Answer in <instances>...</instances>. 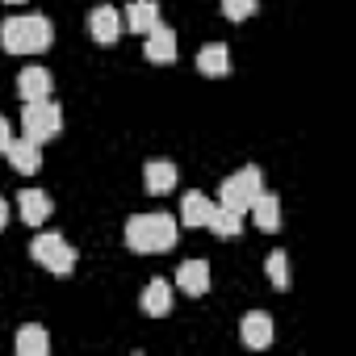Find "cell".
<instances>
[{"label": "cell", "mask_w": 356, "mask_h": 356, "mask_svg": "<svg viewBox=\"0 0 356 356\" xmlns=\"http://www.w3.org/2000/svg\"><path fill=\"white\" fill-rule=\"evenodd\" d=\"M218 239H235L239 231H243V214H235V210H227V206H214V214H210V222H206Z\"/></svg>", "instance_id": "20"}, {"label": "cell", "mask_w": 356, "mask_h": 356, "mask_svg": "<svg viewBox=\"0 0 356 356\" xmlns=\"http://www.w3.org/2000/svg\"><path fill=\"white\" fill-rule=\"evenodd\" d=\"M17 210H22V222H26V227H38V222H47V214H51V197H47L42 189H22Z\"/></svg>", "instance_id": "14"}, {"label": "cell", "mask_w": 356, "mask_h": 356, "mask_svg": "<svg viewBox=\"0 0 356 356\" xmlns=\"http://www.w3.org/2000/svg\"><path fill=\"white\" fill-rule=\"evenodd\" d=\"M239 339H243L248 348H268V343H273V318H268L264 310L243 314V323H239Z\"/></svg>", "instance_id": "8"}, {"label": "cell", "mask_w": 356, "mask_h": 356, "mask_svg": "<svg viewBox=\"0 0 356 356\" xmlns=\"http://www.w3.org/2000/svg\"><path fill=\"white\" fill-rule=\"evenodd\" d=\"M5 155H9V163H13L22 176H34V172L42 168V151H38V143H34V138H26V134H22V138H13V143L5 147Z\"/></svg>", "instance_id": "7"}, {"label": "cell", "mask_w": 356, "mask_h": 356, "mask_svg": "<svg viewBox=\"0 0 356 356\" xmlns=\"http://www.w3.org/2000/svg\"><path fill=\"white\" fill-rule=\"evenodd\" d=\"M9 227V206H5V197H0V231Z\"/></svg>", "instance_id": "24"}, {"label": "cell", "mask_w": 356, "mask_h": 356, "mask_svg": "<svg viewBox=\"0 0 356 356\" xmlns=\"http://www.w3.org/2000/svg\"><path fill=\"white\" fill-rule=\"evenodd\" d=\"M126 243L134 252H168L176 243V218L172 214H134L126 222Z\"/></svg>", "instance_id": "2"}, {"label": "cell", "mask_w": 356, "mask_h": 356, "mask_svg": "<svg viewBox=\"0 0 356 356\" xmlns=\"http://www.w3.org/2000/svg\"><path fill=\"white\" fill-rule=\"evenodd\" d=\"M197 72H202V76H214V80L227 76V72H231V51H227L222 42H206V47L197 51Z\"/></svg>", "instance_id": "13"}, {"label": "cell", "mask_w": 356, "mask_h": 356, "mask_svg": "<svg viewBox=\"0 0 356 356\" xmlns=\"http://www.w3.org/2000/svg\"><path fill=\"white\" fill-rule=\"evenodd\" d=\"M13 348H17V356H47L51 335H47V327H22L17 339H13Z\"/></svg>", "instance_id": "18"}, {"label": "cell", "mask_w": 356, "mask_h": 356, "mask_svg": "<svg viewBox=\"0 0 356 356\" xmlns=\"http://www.w3.org/2000/svg\"><path fill=\"white\" fill-rule=\"evenodd\" d=\"M143 185H147V193H151V197L172 193V189H176V168H172V163H163V159H151V163L143 168Z\"/></svg>", "instance_id": "11"}, {"label": "cell", "mask_w": 356, "mask_h": 356, "mask_svg": "<svg viewBox=\"0 0 356 356\" xmlns=\"http://www.w3.org/2000/svg\"><path fill=\"white\" fill-rule=\"evenodd\" d=\"M256 5H260V0H222V13H227L231 22H248V17L256 13Z\"/></svg>", "instance_id": "22"}, {"label": "cell", "mask_w": 356, "mask_h": 356, "mask_svg": "<svg viewBox=\"0 0 356 356\" xmlns=\"http://www.w3.org/2000/svg\"><path fill=\"white\" fill-rule=\"evenodd\" d=\"M59 130H63V109H59L51 97L26 101V109H22V134H26V138L47 143V138H55Z\"/></svg>", "instance_id": "4"}, {"label": "cell", "mask_w": 356, "mask_h": 356, "mask_svg": "<svg viewBox=\"0 0 356 356\" xmlns=\"http://www.w3.org/2000/svg\"><path fill=\"white\" fill-rule=\"evenodd\" d=\"M9 5H26V0H9Z\"/></svg>", "instance_id": "25"}, {"label": "cell", "mask_w": 356, "mask_h": 356, "mask_svg": "<svg viewBox=\"0 0 356 356\" xmlns=\"http://www.w3.org/2000/svg\"><path fill=\"white\" fill-rule=\"evenodd\" d=\"M176 285H181L189 298H202L210 289V264L206 260H185L181 268H176Z\"/></svg>", "instance_id": "9"}, {"label": "cell", "mask_w": 356, "mask_h": 356, "mask_svg": "<svg viewBox=\"0 0 356 356\" xmlns=\"http://www.w3.org/2000/svg\"><path fill=\"white\" fill-rule=\"evenodd\" d=\"M143 310H147L151 318H163V314L172 310V285L155 277V281H151V285L143 289Z\"/></svg>", "instance_id": "17"}, {"label": "cell", "mask_w": 356, "mask_h": 356, "mask_svg": "<svg viewBox=\"0 0 356 356\" xmlns=\"http://www.w3.org/2000/svg\"><path fill=\"white\" fill-rule=\"evenodd\" d=\"M210 214H214V202H210V197H202V193H185V202H181V218H185V227H206Z\"/></svg>", "instance_id": "19"}, {"label": "cell", "mask_w": 356, "mask_h": 356, "mask_svg": "<svg viewBox=\"0 0 356 356\" xmlns=\"http://www.w3.org/2000/svg\"><path fill=\"white\" fill-rule=\"evenodd\" d=\"M260 193H264V172H260L256 163L239 168L235 176H227V181H222V206L235 210V214H248V206H252Z\"/></svg>", "instance_id": "3"}, {"label": "cell", "mask_w": 356, "mask_h": 356, "mask_svg": "<svg viewBox=\"0 0 356 356\" xmlns=\"http://www.w3.org/2000/svg\"><path fill=\"white\" fill-rule=\"evenodd\" d=\"M17 97H22V101H42V97H51V72H47V67H22V76H17Z\"/></svg>", "instance_id": "12"}, {"label": "cell", "mask_w": 356, "mask_h": 356, "mask_svg": "<svg viewBox=\"0 0 356 356\" xmlns=\"http://www.w3.org/2000/svg\"><path fill=\"white\" fill-rule=\"evenodd\" d=\"M55 38L51 22L42 13H26V17H9V22H0V47H5L9 55H38L47 51Z\"/></svg>", "instance_id": "1"}, {"label": "cell", "mask_w": 356, "mask_h": 356, "mask_svg": "<svg viewBox=\"0 0 356 356\" xmlns=\"http://www.w3.org/2000/svg\"><path fill=\"white\" fill-rule=\"evenodd\" d=\"M143 38H147V51H143V55H147L151 63L168 67V63L176 59V34H172L168 26H155V30H151V34H143Z\"/></svg>", "instance_id": "10"}, {"label": "cell", "mask_w": 356, "mask_h": 356, "mask_svg": "<svg viewBox=\"0 0 356 356\" xmlns=\"http://www.w3.org/2000/svg\"><path fill=\"white\" fill-rule=\"evenodd\" d=\"M248 214H252V218H256V227H260V231H268V235L281 227V202H277L273 193H260V197L248 206Z\"/></svg>", "instance_id": "15"}, {"label": "cell", "mask_w": 356, "mask_h": 356, "mask_svg": "<svg viewBox=\"0 0 356 356\" xmlns=\"http://www.w3.org/2000/svg\"><path fill=\"white\" fill-rule=\"evenodd\" d=\"M13 143V130H9V118H0V155H5V147Z\"/></svg>", "instance_id": "23"}, {"label": "cell", "mask_w": 356, "mask_h": 356, "mask_svg": "<svg viewBox=\"0 0 356 356\" xmlns=\"http://www.w3.org/2000/svg\"><path fill=\"white\" fill-rule=\"evenodd\" d=\"M126 26L134 34H151L159 26V5H155V0H134V5L126 9Z\"/></svg>", "instance_id": "16"}, {"label": "cell", "mask_w": 356, "mask_h": 356, "mask_svg": "<svg viewBox=\"0 0 356 356\" xmlns=\"http://www.w3.org/2000/svg\"><path fill=\"white\" fill-rule=\"evenodd\" d=\"M264 273H268V281H273L277 289H289V256H285V252H273L268 264H264Z\"/></svg>", "instance_id": "21"}, {"label": "cell", "mask_w": 356, "mask_h": 356, "mask_svg": "<svg viewBox=\"0 0 356 356\" xmlns=\"http://www.w3.org/2000/svg\"><path fill=\"white\" fill-rule=\"evenodd\" d=\"M30 256H34L47 273H59V277H67V273L76 268V248H72L59 231H42V235H34Z\"/></svg>", "instance_id": "5"}, {"label": "cell", "mask_w": 356, "mask_h": 356, "mask_svg": "<svg viewBox=\"0 0 356 356\" xmlns=\"http://www.w3.org/2000/svg\"><path fill=\"white\" fill-rule=\"evenodd\" d=\"M88 34H92V42H101V47L118 42V38H122V13H118L113 5H97V9L88 13Z\"/></svg>", "instance_id": "6"}]
</instances>
